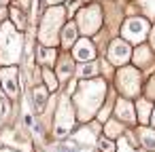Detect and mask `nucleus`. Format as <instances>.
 <instances>
[{
    "label": "nucleus",
    "mask_w": 155,
    "mask_h": 152,
    "mask_svg": "<svg viewBox=\"0 0 155 152\" xmlns=\"http://www.w3.org/2000/svg\"><path fill=\"white\" fill-rule=\"evenodd\" d=\"M138 7H140L144 19H153L155 21V0H138Z\"/></svg>",
    "instance_id": "24"
},
{
    "label": "nucleus",
    "mask_w": 155,
    "mask_h": 152,
    "mask_svg": "<svg viewBox=\"0 0 155 152\" xmlns=\"http://www.w3.org/2000/svg\"><path fill=\"white\" fill-rule=\"evenodd\" d=\"M0 152H17V150H13V148H0Z\"/></svg>",
    "instance_id": "32"
},
{
    "label": "nucleus",
    "mask_w": 155,
    "mask_h": 152,
    "mask_svg": "<svg viewBox=\"0 0 155 152\" xmlns=\"http://www.w3.org/2000/svg\"><path fill=\"white\" fill-rule=\"evenodd\" d=\"M0 87L2 93L7 95V99L17 101L21 95V82H19V68H0Z\"/></svg>",
    "instance_id": "9"
},
{
    "label": "nucleus",
    "mask_w": 155,
    "mask_h": 152,
    "mask_svg": "<svg viewBox=\"0 0 155 152\" xmlns=\"http://www.w3.org/2000/svg\"><path fill=\"white\" fill-rule=\"evenodd\" d=\"M110 93V87L104 78H89V80H79L77 82V91L70 97L74 112H77V120H81L83 125L91 123L100 108L106 104Z\"/></svg>",
    "instance_id": "1"
},
{
    "label": "nucleus",
    "mask_w": 155,
    "mask_h": 152,
    "mask_svg": "<svg viewBox=\"0 0 155 152\" xmlns=\"http://www.w3.org/2000/svg\"><path fill=\"white\" fill-rule=\"evenodd\" d=\"M41 76H43V85H45V89H47L49 93H55V91L60 89V80H58V76H55V70H51V68H41Z\"/></svg>",
    "instance_id": "22"
},
{
    "label": "nucleus",
    "mask_w": 155,
    "mask_h": 152,
    "mask_svg": "<svg viewBox=\"0 0 155 152\" xmlns=\"http://www.w3.org/2000/svg\"><path fill=\"white\" fill-rule=\"evenodd\" d=\"M26 36L7 19L0 26V68H13L24 61Z\"/></svg>",
    "instance_id": "2"
},
{
    "label": "nucleus",
    "mask_w": 155,
    "mask_h": 152,
    "mask_svg": "<svg viewBox=\"0 0 155 152\" xmlns=\"http://www.w3.org/2000/svg\"><path fill=\"white\" fill-rule=\"evenodd\" d=\"M96 148L100 150V152H117V146L110 141V139H106V137H102V139H98V144H96Z\"/></svg>",
    "instance_id": "26"
},
{
    "label": "nucleus",
    "mask_w": 155,
    "mask_h": 152,
    "mask_svg": "<svg viewBox=\"0 0 155 152\" xmlns=\"http://www.w3.org/2000/svg\"><path fill=\"white\" fill-rule=\"evenodd\" d=\"M9 2H11V0H0V7H7Z\"/></svg>",
    "instance_id": "33"
},
{
    "label": "nucleus",
    "mask_w": 155,
    "mask_h": 152,
    "mask_svg": "<svg viewBox=\"0 0 155 152\" xmlns=\"http://www.w3.org/2000/svg\"><path fill=\"white\" fill-rule=\"evenodd\" d=\"M70 55H72V59L79 61V64H87V61H96L98 51H96V45H94L91 38H79L77 45L72 47Z\"/></svg>",
    "instance_id": "10"
},
{
    "label": "nucleus",
    "mask_w": 155,
    "mask_h": 152,
    "mask_svg": "<svg viewBox=\"0 0 155 152\" xmlns=\"http://www.w3.org/2000/svg\"><path fill=\"white\" fill-rule=\"evenodd\" d=\"M100 74V61H87V64H79L77 66V74L81 80H89V78H98Z\"/></svg>",
    "instance_id": "20"
},
{
    "label": "nucleus",
    "mask_w": 155,
    "mask_h": 152,
    "mask_svg": "<svg viewBox=\"0 0 155 152\" xmlns=\"http://www.w3.org/2000/svg\"><path fill=\"white\" fill-rule=\"evenodd\" d=\"M142 93H144L142 97H147V99H151V101L155 99V76H153V78H149V82H147V85H142Z\"/></svg>",
    "instance_id": "27"
},
{
    "label": "nucleus",
    "mask_w": 155,
    "mask_h": 152,
    "mask_svg": "<svg viewBox=\"0 0 155 152\" xmlns=\"http://www.w3.org/2000/svg\"><path fill=\"white\" fill-rule=\"evenodd\" d=\"M151 127L155 129V106H153V114H151Z\"/></svg>",
    "instance_id": "31"
},
{
    "label": "nucleus",
    "mask_w": 155,
    "mask_h": 152,
    "mask_svg": "<svg viewBox=\"0 0 155 152\" xmlns=\"http://www.w3.org/2000/svg\"><path fill=\"white\" fill-rule=\"evenodd\" d=\"M58 49H51V47H43V45H36V61L41 64V68H51L58 64Z\"/></svg>",
    "instance_id": "17"
},
{
    "label": "nucleus",
    "mask_w": 155,
    "mask_h": 152,
    "mask_svg": "<svg viewBox=\"0 0 155 152\" xmlns=\"http://www.w3.org/2000/svg\"><path fill=\"white\" fill-rule=\"evenodd\" d=\"M117 152H138L136 141L132 139V135H127V131H125V135H121L117 139Z\"/></svg>",
    "instance_id": "23"
},
{
    "label": "nucleus",
    "mask_w": 155,
    "mask_h": 152,
    "mask_svg": "<svg viewBox=\"0 0 155 152\" xmlns=\"http://www.w3.org/2000/svg\"><path fill=\"white\" fill-rule=\"evenodd\" d=\"M79 38H81V34H79V30H77L74 19H72V21H66V26L62 28V34H60V45H62L64 49H70V47L77 45Z\"/></svg>",
    "instance_id": "16"
},
{
    "label": "nucleus",
    "mask_w": 155,
    "mask_h": 152,
    "mask_svg": "<svg viewBox=\"0 0 155 152\" xmlns=\"http://www.w3.org/2000/svg\"><path fill=\"white\" fill-rule=\"evenodd\" d=\"M102 131H104V137H106V139L115 141V139H119L121 135H125V125H123V123H119L117 118H110V120H106V123H104Z\"/></svg>",
    "instance_id": "18"
},
{
    "label": "nucleus",
    "mask_w": 155,
    "mask_h": 152,
    "mask_svg": "<svg viewBox=\"0 0 155 152\" xmlns=\"http://www.w3.org/2000/svg\"><path fill=\"white\" fill-rule=\"evenodd\" d=\"M83 2H91V0H83Z\"/></svg>",
    "instance_id": "35"
},
{
    "label": "nucleus",
    "mask_w": 155,
    "mask_h": 152,
    "mask_svg": "<svg viewBox=\"0 0 155 152\" xmlns=\"http://www.w3.org/2000/svg\"><path fill=\"white\" fill-rule=\"evenodd\" d=\"M138 141L144 152H155V129L153 127H138Z\"/></svg>",
    "instance_id": "19"
},
{
    "label": "nucleus",
    "mask_w": 155,
    "mask_h": 152,
    "mask_svg": "<svg viewBox=\"0 0 155 152\" xmlns=\"http://www.w3.org/2000/svg\"><path fill=\"white\" fill-rule=\"evenodd\" d=\"M62 2H66V0H45L47 7H62Z\"/></svg>",
    "instance_id": "29"
},
{
    "label": "nucleus",
    "mask_w": 155,
    "mask_h": 152,
    "mask_svg": "<svg viewBox=\"0 0 155 152\" xmlns=\"http://www.w3.org/2000/svg\"><path fill=\"white\" fill-rule=\"evenodd\" d=\"M66 26V9L62 7H47L43 11L41 23H38V45L43 47H60V34Z\"/></svg>",
    "instance_id": "3"
},
{
    "label": "nucleus",
    "mask_w": 155,
    "mask_h": 152,
    "mask_svg": "<svg viewBox=\"0 0 155 152\" xmlns=\"http://www.w3.org/2000/svg\"><path fill=\"white\" fill-rule=\"evenodd\" d=\"M9 21L19 30V32H24L26 28H28V21H30V17L21 11V9H17L15 5H11L9 7Z\"/></svg>",
    "instance_id": "21"
},
{
    "label": "nucleus",
    "mask_w": 155,
    "mask_h": 152,
    "mask_svg": "<svg viewBox=\"0 0 155 152\" xmlns=\"http://www.w3.org/2000/svg\"><path fill=\"white\" fill-rule=\"evenodd\" d=\"M132 66L136 70H153L155 68V53L151 51L149 45H138L132 51Z\"/></svg>",
    "instance_id": "12"
},
{
    "label": "nucleus",
    "mask_w": 155,
    "mask_h": 152,
    "mask_svg": "<svg viewBox=\"0 0 155 152\" xmlns=\"http://www.w3.org/2000/svg\"><path fill=\"white\" fill-rule=\"evenodd\" d=\"M149 32H151V26L144 17H130L121 26V38L127 45H142Z\"/></svg>",
    "instance_id": "7"
},
{
    "label": "nucleus",
    "mask_w": 155,
    "mask_h": 152,
    "mask_svg": "<svg viewBox=\"0 0 155 152\" xmlns=\"http://www.w3.org/2000/svg\"><path fill=\"white\" fill-rule=\"evenodd\" d=\"M79 7H83V0H66V5H64L66 17H74L79 13Z\"/></svg>",
    "instance_id": "25"
},
{
    "label": "nucleus",
    "mask_w": 155,
    "mask_h": 152,
    "mask_svg": "<svg viewBox=\"0 0 155 152\" xmlns=\"http://www.w3.org/2000/svg\"><path fill=\"white\" fill-rule=\"evenodd\" d=\"M34 152H43V150H41V148H36V150H34Z\"/></svg>",
    "instance_id": "34"
},
{
    "label": "nucleus",
    "mask_w": 155,
    "mask_h": 152,
    "mask_svg": "<svg viewBox=\"0 0 155 152\" xmlns=\"http://www.w3.org/2000/svg\"><path fill=\"white\" fill-rule=\"evenodd\" d=\"M153 101L147 99V97H138L134 101V108H136V118H138V125L140 127H151V114H153Z\"/></svg>",
    "instance_id": "14"
},
{
    "label": "nucleus",
    "mask_w": 155,
    "mask_h": 152,
    "mask_svg": "<svg viewBox=\"0 0 155 152\" xmlns=\"http://www.w3.org/2000/svg\"><path fill=\"white\" fill-rule=\"evenodd\" d=\"M132 51H134L132 45H127L123 38H113L108 42V49H106V61L119 70L127 61H132Z\"/></svg>",
    "instance_id": "8"
},
{
    "label": "nucleus",
    "mask_w": 155,
    "mask_h": 152,
    "mask_svg": "<svg viewBox=\"0 0 155 152\" xmlns=\"http://www.w3.org/2000/svg\"><path fill=\"white\" fill-rule=\"evenodd\" d=\"M7 13H9V11H7V9H5V7H0V26H2V23H5V21H7V17H9V15H7Z\"/></svg>",
    "instance_id": "30"
},
{
    "label": "nucleus",
    "mask_w": 155,
    "mask_h": 152,
    "mask_svg": "<svg viewBox=\"0 0 155 152\" xmlns=\"http://www.w3.org/2000/svg\"><path fill=\"white\" fill-rule=\"evenodd\" d=\"M115 91H119L121 97L132 99L140 97L142 93V72L134 66H123L115 72Z\"/></svg>",
    "instance_id": "6"
},
{
    "label": "nucleus",
    "mask_w": 155,
    "mask_h": 152,
    "mask_svg": "<svg viewBox=\"0 0 155 152\" xmlns=\"http://www.w3.org/2000/svg\"><path fill=\"white\" fill-rule=\"evenodd\" d=\"M74 74H77V61L72 59V55L70 53H60L58 64H55V76H58L60 85L70 82Z\"/></svg>",
    "instance_id": "13"
},
{
    "label": "nucleus",
    "mask_w": 155,
    "mask_h": 152,
    "mask_svg": "<svg viewBox=\"0 0 155 152\" xmlns=\"http://www.w3.org/2000/svg\"><path fill=\"white\" fill-rule=\"evenodd\" d=\"M149 47H151V51L155 53V23H153V28H151V32H149Z\"/></svg>",
    "instance_id": "28"
},
{
    "label": "nucleus",
    "mask_w": 155,
    "mask_h": 152,
    "mask_svg": "<svg viewBox=\"0 0 155 152\" xmlns=\"http://www.w3.org/2000/svg\"><path fill=\"white\" fill-rule=\"evenodd\" d=\"M74 125H77V112H74V106H72V99L62 93L58 104H55V112H53V137L55 141H62V139H68L72 133H74Z\"/></svg>",
    "instance_id": "4"
},
{
    "label": "nucleus",
    "mask_w": 155,
    "mask_h": 152,
    "mask_svg": "<svg viewBox=\"0 0 155 152\" xmlns=\"http://www.w3.org/2000/svg\"><path fill=\"white\" fill-rule=\"evenodd\" d=\"M47 99H49V91L45 89V85H34L32 93H30V101H32V108L36 114H45Z\"/></svg>",
    "instance_id": "15"
},
{
    "label": "nucleus",
    "mask_w": 155,
    "mask_h": 152,
    "mask_svg": "<svg viewBox=\"0 0 155 152\" xmlns=\"http://www.w3.org/2000/svg\"><path fill=\"white\" fill-rule=\"evenodd\" d=\"M113 116H115L119 123H123V125H134V123H138L134 101H132V99H125V97H117V99H115Z\"/></svg>",
    "instance_id": "11"
},
{
    "label": "nucleus",
    "mask_w": 155,
    "mask_h": 152,
    "mask_svg": "<svg viewBox=\"0 0 155 152\" xmlns=\"http://www.w3.org/2000/svg\"><path fill=\"white\" fill-rule=\"evenodd\" d=\"M74 23L81 38H91L98 34V30L104 23V9L96 2H89L79 9V13L74 15Z\"/></svg>",
    "instance_id": "5"
}]
</instances>
